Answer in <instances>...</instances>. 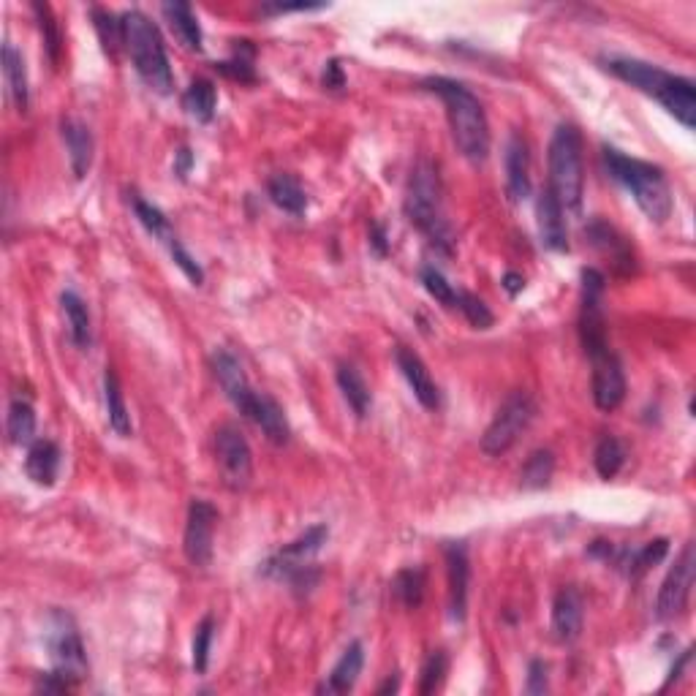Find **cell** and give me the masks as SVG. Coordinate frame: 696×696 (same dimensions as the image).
<instances>
[{
  "label": "cell",
  "instance_id": "obj_3",
  "mask_svg": "<svg viewBox=\"0 0 696 696\" xmlns=\"http://www.w3.org/2000/svg\"><path fill=\"white\" fill-rule=\"evenodd\" d=\"M123 33H126V49L139 77L145 79L147 87H153L155 93H172L174 77L166 58L164 39L155 28L150 17L142 11H126L123 14Z\"/></svg>",
  "mask_w": 696,
  "mask_h": 696
},
{
  "label": "cell",
  "instance_id": "obj_16",
  "mask_svg": "<svg viewBox=\"0 0 696 696\" xmlns=\"http://www.w3.org/2000/svg\"><path fill=\"white\" fill-rule=\"evenodd\" d=\"M656 101L667 109L669 115L675 117L677 123H683L688 131H694L696 126V87L691 79L675 77L669 74L664 87L658 90Z\"/></svg>",
  "mask_w": 696,
  "mask_h": 696
},
{
  "label": "cell",
  "instance_id": "obj_47",
  "mask_svg": "<svg viewBox=\"0 0 696 696\" xmlns=\"http://www.w3.org/2000/svg\"><path fill=\"white\" fill-rule=\"evenodd\" d=\"M547 691V667L544 661H531L528 667V683H525V694H544Z\"/></svg>",
  "mask_w": 696,
  "mask_h": 696
},
{
  "label": "cell",
  "instance_id": "obj_41",
  "mask_svg": "<svg viewBox=\"0 0 696 696\" xmlns=\"http://www.w3.org/2000/svg\"><path fill=\"white\" fill-rule=\"evenodd\" d=\"M422 283H425L427 294H430L435 302H441L446 308H457V294H460V291L446 281L444 275L435 270V267H425V270H422Z\"/></svg>",
  "mask_w": 696,
  "mask_h": 696
},
{
  "label": "cell",
  "instance_id": "obj_31",
  "mask_svg": "<svg viewBox=\"0 0 696 696\" xmlns=\"http://www.w3.org/2000/svg\"><path fill=\"white\" fill-rule=\"evenodd\" d=\"M63 313L68 321V335L74 340L77 348H87L93 340V329H90V313H87L85 300L79 297L77 291H63Z\"/></svg>",
  "mask_w": 696,
  "mask_h": 696
},
{
  "label": "cell",
  "instance_id": "obj_4",
  "mask_svg": "<svg viewBox=\"0 0 696 696\" xmlns=\"http://www.w3.org/2000/svg\"><path fill=\"white\" fill-rule=\"evenodd\" d=\"M406 215L422 232L441 248H449L452 234L441 213V177L427 158H422L411 172L406 191Z\"/></svg>",
  "mask_w": 696,
  "mask_h": 696
},
{
  "label": "cell",
  "instance_id": "obj_32",
  "mask_svg": "<svg viewBox=\"0 0 696 696\" xmlns=\"http://www.w3.org/2000/svg\"><path fill=\"white\" fill-rule=\"evenodd\" d=\"M338 387L346 397V403L354 408V414L362 419L368 416L370 406H373V397H370V387L365 384V378L359 376V370L354 365H340L338 368Z\"/></svg>",
  "mask_w": 696,
  "mask_h": 696
},
{
  "label": "cell",
  "instance_id": "obj_40",
  "mask_svg": "<svg viewBox=\"0 0 696 696\" xmlns=\"http://www.w3.org/2000/svg\"><path fill=\"white\" fill-rule=\"evenodd\" d=\"M457 310L463 313L465 321H468L474 329L493 327L495 319H493V313H490V308H487L476 294H471V291H460V294H457Z\"/></svg>",
  "mask_w": 696,
  "mask_h": 696
},
{
  "label": "cell",
  "instance_id": "obj_22",
  "mask_svg": "<svg viewBox=\"0 0 696 696\" xmlns=\"http://www.w3.org/2000/svg\"><path fill=\"white\" fill-rule=\"evenodd\" d=\"M506 188L514 202H522L531 196V158H528V147L520 136L514 134L506 145Z\"/></svg>",
  "mask_w": 696,
  "mask_h": 696
},
{
  "label": "cell",
  "instance_id": "obj_10",
  "mask_svg": "<svg viewBox=\"0 0 696 696\" xmlns=\"http://www.w3.org/2000/svg\"><path fill=\"white\" fill-rule=\"evenodd\" d=\"M694 574H696V555L694 544H686L680 558L675 561V566L669 569L667 580L661 582V590H658V618L669 620L680 615L688 604V596H691V588H694Z\"/></svg>",
  "mask_w": 696,
  "mask_h": 696
},
{
  "label": "cell",
  "instance_id": "obj_39",
  "mask_svg": "<svg viewBox=\"0 0 696 696\" xmlns=\"http://www.w3.org/2000/svg\"><path fill=\"white\" fill-rule=\"evenodd\" d=\"M134 213L136 218H139V223L145 226L147 232L153 234L155 240L166 242L174 234L169 221L164 218V213H161L158 207H153L150 202H145V199H139V196H134Z\"/></svg>",
  "mask_w": 696,
  "mask_h": 696
},
{
  "label": "cell",
  "instance_id": "obj_15",
  "mask_svg": "<svg viewBox=\"0 0 696 696\" xmlns=\"http://www.w3.org/2000/svg\"><path fill=\"white\" fill-rule=\"evenodd\" d=\"M242 416H248L253 425L259 427L261 433L270 438L272 444H286L291 435L289 419L283 414V408L264 392H253V397L245 403L240 411Z\"/></svg>",
  "mask_w": 696,
  "mask_h": 696
},
{
  "label": "cell",
  "instance_id": "obj_13",
  "mask_svg": "<svg viewBox=\"0 0 696 696\" xmlns=\"http://www.w3.org/2000/svg\"><path fill=\"white\" fill-rule=\"evenodd\" d=\"M395 362L397 368H400V373H403V378L408 381V387H411L416 400H419L427 411H438V408H441V392L435 387L433 376H430L425 362L419 359V354H414L411 348L400 346L395 351Z\"/></svg>",
  "mask_w": 696,
  "mask_h": 696
},
{
  "label": "cell",
  "instance_id": "obj_28",
  "mask_svg": "<svg viewBox=\"0 0 696 696\" xmlns=\"http://www.w3.org/2000/svg\"><path fill=\"white\" fill-rule=\"evenodd\" d=\"M267 194L275 207H281L283 213L302 215L308 210V196L302 191V185L297 177L291 174H272L267 183Z\"/></svg>",
  "mask_w": 696,
  "mask_h": 696
},
{
  "label": "cell",
  "instance_id": "obj_36",
  "mask_svg": "<svg viewBox=\"0 0 696 696\" xmlns=\"http://www.w3.org/2000/svg\"><path fill=\"white\" fill-rule=\"evenodd\" d=\"M425 571L422 569H403L397 571L395 582H392V590H395L397 601L408 609L422 607V599H425Z\"/></svg>",
  "mask_w": 696,
  "mask_h": 696
},
{
  "label": "cell",
  "instance_id": "obj_19",
  "mask_svg": "<svg viewBox=\"0 0 696 696\" xmlns=\"http://www.w3.org/2000/svg\"><path fill=\"white\" fill-rule=\"evenodd\" d=\"M213 370L218 384H221V389L226 392V397L232 400L237 411H242L245 403L253 397V389L251 384H248V376H245V370H242L240 359L234 357L232 351L218 348L213 354Z\"/></svg>",
  "mask_w": 696,
  "mask_h": 696
},
{
  "label": "cell",
  "instance_id": "obj_54",
  "mask_svg": "<svg viewBox=\"0 0 696 696\" xmlns=\"http://www.w3.org/2000/svg\"><path fill=\"white\" fill-rule=\"evenodd\" d=\"M397 688H400V677H392V675H389L387 677V683H384V686H381V688H378V694H392V691H397Z\"/></svg>",
  "mask_w": 696,
  "mask_h": 696
},
{
  "label": "cell",
  "instance_id": "obj_25",
  "mask_svg": "<svg viewBox=\"0 0 696 696\" xmlns=\"http://www.w3.org/2000/svg\"><path fill=\"white\" fill-rule=\"evenodd\" d=\"M60 449L52 441H33L25 457V471L41 487H52L58 479Z\"/></svg>",
  "mask_w": 696,
  "mask_h": 696
},
{
  "label": "cell",
  "instance_id": "obj_14",
  "mask_svg": "<svg viewBox=\"0 0 696 696\" xmlns=\"http://www.w3.org/2000/svg\"><path fill=\"white\" fill-rule=\"evenodd\" d=\"M582 618H585V601L577 588H561L552 601V634L558 642H574L582 631Z\"/></svg>",
  "mask_w": 696,
  "mask_h": 696
},
{
  "label": "cell",
  "instance_id": "obj_29",
  "mask_svg": "<svg viewBox=\"0 0 696 696\" xmlns=\"http://www.w3.org/2000/svg\"><path fill=\"white\" fill-rule=\"evenodd\" d=\"M104 403H107L109 427H112L120 438H128V435H131V414H128L120 378H117V373L112 368H107V373H104Z\"/></svg>",
  "mask_w": 696,
  "mask_h": 696
},
{
  "label": "cell",
  "instance_id": "obj_48",
  "mask_svg": "<svg viewBox=\"0 0 696 696\" xmlns=\"http://www.w3.org/2000/svg\"><path fill=\"white\" fill-rule=\"evenodd\" d=\"M321 85L327 90H343L346 87V74H343V66L338 60H329L324 66V74H321Z\"/></svg>",
  "mask_w": 696,
  "mask_h": 696
},
{
  "label": "cell",
  "instance_id": "obj_53",
  "mask_svg": "<svg viewBox=\"0 0 696 696\" xmlns=\"http://www.w3.org/2000/svg\"><path fill=\"white\" fill-rule=\"evenodd\" d=\"M691 653H694V650H686V653L680 656V661H677L675 667H672V675H669L667 686H672V680H677V677H680V672H683V669L688 667V661H691Z\"/></svg>",
  "mask_w": 696,
  "mask_h": 696
},
{
  "label": "cell",
  "instance_id": "obj_21",
  "mask_svg": "<svg viewBox=\"0 0 696 696\" xmlns=\"http://www.w3.org/2000/svg\"><path fill=\"white\" fill-rule=\"evenodd\" d=\"M60 134H63V142H66L68 158H71V169H74V177L82 180L90 166H93V134L90 128L77 120V117H66L60 123Z\"/></svg>",
  "mask_w": 696,
  "mask_h": 696
},
{
  "label": "cell",
  "instance_id": "obj_5",
  "mask_svg": "<svg viewBox=\"0 0 696 696\" xmlns=\"http://www.w3.org/2000/svg\"><path fill=\"white\" fill-rule=\"evenodd\" d=\"M582 188V136L574 126H558L550 142V191L563 210H580Z\"/></svg>",
  "mask_w": 696,
  "mask_h": 696
},
{
  "label": "cell",
  "instance_id": "obj_8",
  "mask_svg": "<svg viewBox=\"0 0 696 696\" xmlns=\"http://www.w3.org/2000/svg\"><path fill=\"white\" fill-rule=\"evenodd\" d=\"M215 457H218V468H221L223 484L240 493L251 484L253 476V457L251 446L245 441V435L234 425L218 427L215 433Z\"/></svg>",
  "mask_w": 696,
  "mask_h": 696
},
{
  "label": "cell",
  "instance_id": "obj_33",
  "mask_svg": "<svg viewBox=\"0 0 696 696\" xmlns=\"http://www.w3.org/2000/svg\"><path fill=\"white\" fill-rule=\"evenodd\" d=\"M90 17H93V25L98 30V39L104 44V52L117 58L120 49H126V33H123V17H117L109 9H90Z\"/></svg>",
  "mask_w": 696,
  "mask_h": 696
},
{
  "label": "cell",
  "instance_id": "obj_2",
  "mask_svg": "<svg viewBox=\"0 0 696 696\" xmlns=\"http://www.w3.org/2000/svg\"><path fill=\"white\" fill-rule=\"evenodd\" d=\"M604 166L607 172L618 180L631 196L642 213L648 215L653 223H664L672 215V191L664 172L658 166L639 161V158H629L615 147H604Z\"/></svg>",
  "mask_w": 696,
  "mask_h": 696
},
{
  "label": "cell",
  "instance_id": "obj_51",
  "mask_svg": "<svg viewBox=\"0 0 696 696\" xmlns=\"http://www.w3.org/2000/svg\"><path fill=\"white\" fill-rule=\"evenodd\" d=\"M370 242H373V248H376L378 256H387V232H384V226H373V237H370Z\"/></svg>",
  "mask_w": 696,
  "mask_h": 696
},
{
  "label": "cell",
  "instance_id": "obj_23",
  "mask_svg": "<svg viewBox=\"0 0 696 696\" xmlns=\"http://www.w3.org/2000/svg\"><path fill=\"white\" fill-rule=\"evenodd\" d=\"M588 240L596 245V251L604 253L618 272H631L634 270V256H631L629 242L623 240L609 223L593 221L588 226Z\"/></svg>",
  "mask_w": 696,
  "mask_h": 696
},
{
  "label": "cell",
  "instance_id": "obj_20",
  "mask_svg": "<svg viewBox=\"0 0 696 696\" xmlns=\"http://www.w3.org/2000/svg\"><path fill=\"white\" fill-rule=\"evenodd\" d=\"M607 68L618 79L629 82L631 87H637V90H642V93H648L653 98L658 96V90L664 87V82L669 77V71H664V68L650 66L645 60L634 58H612L607 60Z\"/></svg>",
  "mask_w": 696,
  "mask_h": 696
},
{
  "label": "cell",
  "instance_id": "obj_9",
  "mask_svg": "<svg viewBox=\"0 0 696 696\" xmlns=\"http://www.w3.org/2000/svg\"><path fill=\"white\" fill-rule=\"evenodd\" d=\"M49 656L55 664V672L63 675L68 683H77L87 675V656L82 648L74 623L66 615H55L52 618V629H49Z\"/></svg>",
  "mask_w": 696,
  "mask_h": 696
},
{
  "label": "cell",
  "instance_id": "obj_24",
  "mask_svg": "<svg viewBox=\"0 0 696 696\" xmlns=\"http://www.w3.org/2000/svg\"><path fill=\"white\" fill-rule=\"evenodd\" d=\"M362 664H365V648H362V642H351L343 650L338 664L329 672L327 683L319 686L321 694H346V691H351L354 683H357L359 672H362Z\"/></svg>",
  "mask_w": 696,
  "mask_h": 696
},
{
  "label": "cell",
  "instance_id": "obj_26",
  "mask_svg": "<svg viewBox=\"0 0 696 696\" xmlns=\"http://www.w3.org/2000/svg\"><path fill=\"white\" fill-rule=\"evenodd\" d=\"M3 77H6V87H9L11 101L17 104L20 112L28 109L30 87H28V71H25V60L22 52L11 41L3 44Z\"/></svg>",
  "mask_w": 696,
  "mask_h": 696
},
{
  "label": "cell",
  "instance_id": "obj_18",
  "mask_svg": "<svg viewBox=\"0 0 696 696\" xmlns=\"http://www.w3.org/2000/svg\"><path fill=\"white\" fill-rule=\"evenodd\" d=\"M446 574H449V612H452L455 620H465L468 580H471V566H468L465 544L452 542L446 547Z\"/></svg>",
  "mask_w": 696,
  "mask_h": 696
},
{
  "label": "cell",
  "instance_id": "obj_30",
  "mask_svg": "<svg viewBox=\"0 0 696 696\" xmlns=\"http://www.w3.org/2000/svg\"><path fill=\"white\" fill-rule=\"evenodd\" d=\"M218 107V90L210 79H194L183 93V109L199 123H210Z\"/></svg>",
  "mask_w": 696,
  "mask_h": 696
},
{
  "label": "cell",
  "instance_id": "obj_46",
  "mask_svg": "<svg viewBox=\"0 0 696 696\" xmlns=\"http://www.w3.org/2000/svg\"><path fill=\"white\" fill-rule=\"evenodd\" d=\"M213 631L215 623L213 618H204L199 626H196L194 634V669L202 675L207 669V658H210V645H213Z\"/></svg>",
  "mask_w": 696,
  "mask_h": 696
},
{
  "label": "cell",
  "instance_id": "obj_50",
  "mask_svg": "<svg viewBox=\"0 0 696 696\" xmlns=\"http://www.w3.org/2000/svg\"><path fill=\"white\" fill-rule=\"evenodd\" d=\"M503 286H506V291H509L512 297H517V294L525 289V281H522V275H517V272H506V275H503Z\"/></svg>",
  "mask_w": 696,
  "mask_h": 696
},
{
  "label": "cell",
  "instance_id": "obj_17",
  "mask_svg": "<svg viewBox=\"0 0 696 696\" xmlns=\"http://www.w3.org/2000/svg\"><path fill=\"white\" fill-rule=\"evenodd\" d=\"M566 210L555 199L550 188H544L536 202V218H539V234H542L544 248L555 253L569 251V232H566Z\"/></svg>",
  "mask_w": 696,
  "mask_h": 696
},
{
  "label": "cell",
  "instance_id": "obj_12",
  "mask_svg": "<svg viewBox=\"0 0 696 696\" xmlns=\"http://www.w3.org/2000/svg\"><path fill=\"white\" fill-rule=\"evenodd\" d=\"M593 365V403L601 411H615L626 400V373L612 348L590 357Z\"/></svg>",
  "mask_w": 696,
  "mask_h": 696
},
{
  "label": "cell",
  "instance_id": "obj_27",
  "mask_svg": "<svg viewBox=\"0 0 696 696\" xmlns=\"http://www.w3.org/2000/svg\"><path fill=\"white\" fill-rule=\"evenodd\" d=\"M166 22L172 25V30L177 33V39L183 41L188 49H202V25L196 20L194 9L183 3V0H174V3H164L161 6Z\"/></svg>",
  "mask_w": 696,
  "mask_h": 696
},
{
  "label": "cell",
  "instance_id": "obj_38",
  "mask_svg": "<svg viewBox=\"0 0 696 696\" xmlns=\"http://www.w3.org/2000/svg\"><path fill=\"white\" fill-rule=\"evenodd\" d=\"M215 71H221L223 77L234 79V82H253V79H256V71H253L251 41H237L234 58L215 63Z\"/></svg>",
  "mask_w": 696,
  "mask_h": 696
},
{
  "label": "cell",
  "instance_id": "obj_42",
  "mask_svg": "<svg viewBox=\"0 0 696 696\" xmlns=\"http://www.w3.org/2000/svg\"><path fill=\"white\" fill-rule=\"evenodd\" d=\"M669 552L667 539H656V542H648L642 550L631 552L629 561V574L631 577H642L650 566H656L658 561H664V555Z\"/></svg>",
  "mask_w": 696,
  "mask_h": 696
},
{
  "label": "cell",
  "instance_id": "obj_43",
  "mask_svg": "<svg viewBox=\"0 0 696 696\" xmlns=\"http://www.w3.org/2000/svg\"><path fill=\"white\" fill-rule=\"evenodd\" d=\"M446 667H449V661H446L444 650H433V653H430V656L425 658V664H422V677H419V694H422V696L433 694L435 688L441 686V680H444Z\"/></svg>",
  "mask_w": 696,
  "mask_h": 696
},
{
  "label": "cell",
  "instance_id": "obj_6",
  "mask_svg": "<svg viewBox=\"0 0 696 696\" xmlns=\"http://www.w3.org/2000/svg\"><path fill=\"white\" fill-rule=\"evenodd\" d=\"M533 416H536V403L525 389H514L512 395L506 397L501 408L495 411L493 422L487 425L482 435V452L490 457H501L512 449L522 438V433L531 427Z\"/></svg>",
  "mask_w": 696,
  "mask_h": 696
},
{
  "label": "cell",
  "instance_id": "obj_35",
  "mask_svg": "<svg viewBox=\"0 0 696 696\" xmlns=\"http://www.w3.org/2000/svg\"><path fill=\"white\" fill-rule=\"evenodd\" d=\"M9 438L14 444H33L36 435V411L28 400H14L9 406V422H6Z\"/></svg>",
  "mask_w": 696,
  "mask_h": 696
},
{
  "label": "cell",
  "instance_id": "obj_34",
  "mask_svg": "<svg viewBox=\"0 0 696 696\" xmlns=\"http://www.w3.org/2000/svg\"><path fill=\"white\" fill-rule=\"evenodd\" d=\"M555 474V455L550 449H536L520 471V487L522 490H542L552 482Z\"/></svg>",
  "mask_w": 696,
  "mask_h": 696
},
{
  "label": "cell",
  "instance_id": "obj_7",
  "mask_svg": "<svg viewBox=\"0 0 696 696\" xmlns=\"http://www.w3.org/2000/svg\"><path fill=\"white\" fill-rule=\"evenodd\" d=\"M580 338L588 357L609 348L607 321H604V275L599 270L582 272Z\"/></svg>",
  "mask_w": 696,
  "mask_h": 696
},
{
  "label": "cell",
  "instance_id": "obj_52",
  "mask_svg": "<svg viewBox=\"0 0 696 696\" xmlns=\"http://www.w3.org/2000/svg\"><path fill=\"white\" fill-rule=\"evenodd\" d=\"M188 169H191V150H188V147H183V150L177 153V166H174V172L180 174V177H185V174H188Z\"/></svg>",
  "mask_w": 696,
  "mask_h": 696
},
{
  "label": "cell",
  "instance_id": "obj_44",
  "mask_svg": "<svg viewBox=\"0 0 696 696\" xmlns=\"http://www.w3.org/2000/svg\"><path fill=\"white\" fill-rule=\"evenodd\" d=\"M33 11H36V17H39V25H41V33H44V44H47L49 60H52V63H58L60 60V33H58V22H55V17H52V9H49L47 3H33Z\"/></svg>",
  "mask_w": 696,
  "mask_h": 696
},
{
  "label": "cell",
  "instance_id": "obj_1",
  "mask_svg": "<svg viewBox=\"0 0 696 696\" xmlns=\"http://www.w3.org/2000/svg\"><path fill=\"white\" fill-rule=\"evenodd\" d=\"M425 90L444 101L446 117L452 126V139H455L463 158L474 161V164L484 161L490 153V126H487L482 101L463 82L446 77L425 79Z\"/></svg>",
  "mask_w": 696,
  "mask_h": 696
},
{
  "label": "cell",
  "instance_id": "obj_45",
  "mask_svg": "<svg viewBox=\"0 0 696 696\" xmlns=\"http://www.w3.org/2000/svg\"><path fill=\"white\" fill-rule=\"evenodd\" d=\"M164 245H166V248H169V253H172L174 264H177V267H180V270L185 272V278H188V281H194L196 286H199V283L204 281L202 267L196 264V259H194V256H191V253L185 251L183 242L177 240V234H172V237H169V240H166Z\"/></svg>",
  "mask_w": 696,
  "mask_h": 696
},
{
  "label": "cell",
  "instance_id": "obj_37",
  "mask_svg": "<svg viewBox=\"0 0 696 696\" xmlns=\"http://www.w3.org/2000/svg\"><path fill=\"white\" fill-rule=\"evenodd\" d=\"M593 463H596V471H599L601 479H615L623 463H626V449L615 435H604L599 446H596V452H593Z\"/></svg>",
  "mask_w": 696,
  "mask_h": 696
},
{
  "label": "cell",
  "instance_id": "obj_49",
  "mask_svg": "<svg viewBox=\"0 0 696 696\" xmlns=\"http://www.w3.org/2000/svg\"><path fill=\"white\" fill-rule=\"evenodd\" d=\"M321 9V6H313V3H264L261 11L264 14H286V11H310Z\"/></svg>",
  "mask_w": 696,
  "mask_h": 696
},
{
  "label": "cell",
  "instance_id": "obj_11",
  "mask_svg": "<svg viewBox=\"0 0 696 696\" xmlns=\"http://www.w3.org/2000/svg\"><path fill=\"white\" fill-rule=\"evenodd\" d=\"M215 522H218V509H215L213 503L202 501V498L191 501L188 522H185L183 550L185 558H188L191 566H196V569H204L207 563L213 561Z\"/></svg>",
  "mask_w": 696,
  "mask_h": 696
}]
</instances>
